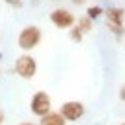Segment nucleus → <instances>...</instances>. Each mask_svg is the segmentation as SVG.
<instances>
[{
	"label": "nucleus",
	"instance_id": "f257e3e1",
	"mask_svg": "<svg viewBox=\"0 0 125 125\" xmlns=\"http://www.w3.org/2000/svg\"><path fill=\"white\" fill-rule=\"evenodd\" d=\"M104 16H105V25L111 33H115L117 37L123 35V21H125V10L123 8H117V6H109L104 10Z\"/></svg>",
	"mask_w": 125,
	"mask_h": 125
},
{
	"label": "nucleus",
	"instance_id": "f03ea898",
	"mask_svg": "<svg viewBox=\"0 0 125 125\" xmlns=\"http://www.w3.org/2000/svg\"><path fill=\"white\" fill-rule=\"evenodd\" d=\"M41 43V29L37 25H25L18 35V45L23 51H31Z\"/></svg>",
	"mask_w": 125,
	"mask_h": 125
},
{
	"label": "nucleus",
	"instance_id": "7ed1b4c3",
	"mask_svg": "<svg viewBox=\"0 0 125 125\" xmlns=\"http://www.w3.org/2000/svg\"><path fill=\"white\" fill-rule=\"evenodd\" d=\"M14 72H16L20 78L29 80V78H33L35 72H37V61H35L31 55H20V57L16 59V62H14Z\"/></svg>",
	"mask_w": 125,
	"mask_h": 125
},
{
	"label": "nucleus",
	"instance_id": "20e7f679",
	"mask_svg": "<svg viewBox=\"0 0 125 125\" xmlns=\"http://www.w3.org/2000/svg\"><path fill=\"white\" fill-rule=\"evenodd\" d=\"M29 109H31V113L37 115V117H43L45 113H49V111H51V98H49V94L43 92V90L35 92V94L31 96Z\"/></svg>",
	"mask_w": 125,
	"mask_h": 125
},
{
	"label": "nucleus",
	"instance_id": "39448f33",
	"mask_svg": "<svg viewBox=\"0 0 125 125\" xmlns=\"http://www.w3.org/2000/svg\"><path fill=\"white\" fill-rule=\"evenodd\" d=\"M49 18H51L53 25H57L59 29H70L72 25H76V16H74L70 10H66V8H57V10H53V12L49 14Z\"/></svg>",
	"mask_w": 125,
	"mask_h": 125
},
{
	"label": "nucleus",
	"instance_id": "423d86ee",
	"mask_svg": "<svg viewBox=\"0 0 125 125\" xmlns=\"http://www.w3.org/2000/svg\"><path fill=\"white\" fill-rule=\"evenodd\" d=\"M64 121H78L82 115H84V104L82 102H76V100H70V102H64L61 105V111Z\"/></svg>",
	"mask_w": 125,
	"mask_h": 125
},
{
	"label": "nucleus",
	"instance_id": "0eeeda50",
	"mask_svg": "<svg viewBox=\"0 0 125 125\" xmlns=\"http://www.w3.org/2000/svg\"><path fill=\"white\" fill-rule=\"evenodd\" d=\"M39 125H66V121L59 111H49L39 119Z\"/></svg>",
	"mask_w": 125,
	"mask_h": 125
},
{
	"label": "nucleus",
	"instance_id": "6e6552de",
	"mask_svg": "<svg viewBox=\"0 0 125 125\" xmlns=\"http://www.w3.org/2000/svg\"><path fill=\"white\" fill-rule=\"evenodd\" d=\"M76 27H78L82 33H88V31H92V27H94V21H92L88 16H80V18L76 20Z\"/></svg>",
	"mask_w": 125,
	"mask_h": 125
},
{
	"label": "nucleus",
	"instance_id": "1a4fd4ad",
	"mask_svg": "<svg viewBox=\"0 0 125 125\" xmlns=\"http://www.w3.org/2000/svg\"><path fill=\"white\" fill-rule=\"evenodd\" d=\"M86 16L94 21L96 18L104 16V8H102V6H98V4H96V6H88V8H86Z\"/></svg>",
	"mask_w": 125,
	"mask_h": 125
},
{
	"label": "nucleus",
	"instance_id": "9d476101",
	"mask_svg": "<svg viewBox=\"0 0 125 125\" xmlns=\"http://www.w3.org/2000/svg\"><path fill=\"white\" fill-rule=\"evenodd\" d=\"M82 37H84V33H82L76 25H72V27H70V39H72L74 43H80V41H82Z\"/></svg>",
	"mask_w": 125,
	"mask_h": 125
},
{
	"label": "nucleus",
	"instance_id": "9b49d317",
	"mask_svg": "<svg viewBox=\"0 0 125 125\" xmlns=\"http://www.w3.org/2000/svg\"><path fill=\"white\" fill-rule=\"evenodd\" d=\"M4 4H8L10 8H16V10L23 8V2H21V0H4Z\"/></svg>",
	"mask_w": 125,
	"mask_h": 125
},
{
	"label": "nucleus",
	"instance_id": "f8f14e48",
	"mask_svg": "<svg viewBox=\"0 0 125 125\" xmlns=\"http://www.w3.org/2000/svg\"><path fill=\"white\" fill-rule=\"evenodd\" d=\"M119 100H121V102H125V84L119 88Z\"/></svg>",
	"mask_w": 125,
	"mask_h": 125
},
{
	"label": "nucleus",
	"instance_id": "ddd939ff",
	"mask_svg": "<svg viewBox=\"0 0 125 125\" xmlns=\"http://www.w3.org/2000/svg\"><path fill=\"white\" fill-rule=\"evenodd\" d=\"M72 4H76V6H82V4H86V0H70Z\"/></svg>",
	"mask_w": 125,
	"mask_h": 125
},
{
	"label": "nucleus",
	"instance_id": "4468645a",
	"mask_svg": "<svg viewBox=\"0 0 125 125\" xmlns=\"http://www.w3.org/2000/svg\"><path fill=\"white\" fill-rule=\"evenodd\" d=\"M4 119H6V115H4V109H0V125L4 123Z\"/></svg>",
	"mask_w": 125,
	"mask_h": 125
},
{
	"label": "nucleus",
	"instance_id": "2eb2a0df",
	"mask_svg": "<svg viewBox=\"0 0 125 125\" xmlns=\"http://www.w3.org/2000/svg\"><path fill=\"white\" fill-rule=\"evenodd\" d=\"M20 125H35V123H29V121H25V123H20Z\"/></svg>",
	"mask_w": 125,
	"mask_h": 125
},
{
	"label": "nucleus",
	"instance_id": "dca6fc26",
	"mask_svg": "<svg viewBox=\"0 0 125 125\" xmlns=\"http://www.w3.org/2000/svg\"><path fill=\"white\" fill-rule=\"evenodd\" d=\"M0 59H2V53H0Z\"/></svg>",
	"mask_w": 125,
	"mask_h": 125
},
{
	"label": "nucleus",
	"instance_id": "f3484780",
	"mask_svg": "<svg viewBox=\"0 0 125 125\" xmlns=\"http://www.w3.org/2000/svg\"><path fill=\"white\" fill-rule=\"evenodd\" d=\"M121 125H125V123H121Z\"/></svg>",
	"mask_w": 125,
	"mask_h": 125
}]
</instances>
